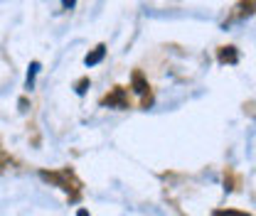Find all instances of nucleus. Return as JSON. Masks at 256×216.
Wrapping results in <instances>:
<instances>
[{
	"instance_id": "nucleus-3",
	"label": "nucleus",
	"mask_w": 256,
	"mask_h": 216,
	"mask_svg": "<svg viewBox=\"0 0 256 216\" xmlns=\"http://www.w3.org/2000/svg\"><path fill=\"white\" fill-rule=\"evenodd\" d=\"M106 106H121V108H124V106H126V101H124V91H121V89H116L114 96H108V98H106Z\"/></svg>"
},
{
	"instance_id": "nucleus-6",
	"label": "nucleus",
	"mask_w": 256,
	"mask_h": 216,
	"mask_svg": "<svg viewBox=\"0 0 256 216\" xmlns=\"http://www.w3.org/2000/svg\"><path fill=\"white\" fill-rule=\"evenodd\" d=\"M74 2H76V0H62L64 7H74Z\"/></svg>"
},
{
	"instance_id": "nucleus-4",
	"label": "nucleus",
	"mask_w": 256,
	"mask_h": 216,
	"mask_svg": "<svg viewBox=\"0 0 256 216\" xmlns=\"http://www.w3.org/2000/svg\"><path fill=\"white\" fill-rule=\"evenodd\" d=\"M220 59H222V62H226V59H229V62H236V54L232 52V47H226V52L220 54Z\"/></svg>"
},
{
	"instance_id": "nucleus-2",
	"label": "nucleus",
	"mask_w": 256,
	"mask_h": 216,
	"mask_svg": "<svg viewBox=\"0 0 256 216\" xmlns=\"http://www.w3.org/2000/svg\"><path fill=\"white\" fill-rule=\"evenodd\" d=\"M133 89H136V93H148V84H146V79H143V74H133Z\"/></svg>"
},
{
	"instance_id": "nucleus-1",
	"label": "nucleus",
	"mask_w": 256,
	"mask_h": 216,
	"mask_svg": "<svg viewBox=\"0 0 256 216\" xmlns=\"http://www.w3.org/2000/svg\"><path fill=\"white\" fill-rule=\"evenodd\" d=\"M104 54H106V47H104V44H98V47H96L92 54H86L84 64H86V66H94V64H98L101 59H104Z\"/></svg>"
},
{
	"instance_id": "nucleus-7",
	"label": "nucleus",
	"mask_w": 256,
	"mask_h": 216,
	"mask_svg": "<svg viewBox=\"0 0 256 216\" xmlns=\"http://www.w3.org/2000/svg\"><path fill=\"white\" fill-rule=\"evenodd\" d=\"M76 216H89V212H86V209H79V214Z\"/></svg>"
},
{
	"instance_id": "nucleus-5",
	"label": "nucleus",
	"mask_w": 256,
	"mask_h": 216,
	"mask_svg": "<svg viewBox=\"0 0 256 216\" xmlns=\"http://www.w3.org/2000/svg\"><path fill=\"white\" fill-rule=\"evenodd\" d=\"M217 216H246V214H239V212H220Z\"/></svg>"
}]
</instances>
